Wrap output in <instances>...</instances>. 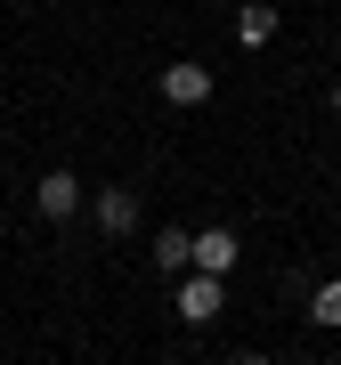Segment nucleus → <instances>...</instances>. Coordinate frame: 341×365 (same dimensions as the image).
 <instances>
[{"label":"nucleus","instance_id":"6e6552de","mask_svg":"<svg viewBox=\"0 0 341 365\" xmlns=\"http://www.w3.org/2000/svg\"><path fill=\"white\" fill-rule=\"evenodd\" d=\"M309 317H317L325 333H341V276H325V284L309 292Z\"/></svg>","mask_w":341,"mask_h":365},{"label":"nucleus","instance_id":"f257e3e1","mask_svg":"<svg viewBox=\"0 0 341 365\" xmlns=\"http://www.w3.org/2000/svg\"><path fill=\"white\" fill-rule=\"evenodd\" d=\"M220 309H228V276H195V268H187L179 276V317H187V325H211Z\"/></svg>","mask_w":341,"mask_h":365},{"label":"nucleus","instance_id":"7ed1b4c3","mask_svg":"<svg viewBox=\"0 0 341 365\" xmlns=\"http://www.w3.org/2000/svg\"><path fill=\"white\" fill-rule=\"evenodd\" d=\"M33 203H41V220H73V211H81V179H73V170H41Z\"/></svg>","mask_w":341,"mask_h":365},{"label":"nucleus","instance_id":"1a4fd4ad","mask_svg":"<svg viewBox=\"0 0 341 365\" xmlns=\"http://www.w3.org/2000/svg\"><path fill=\"white\" fill-rule=\"evenodd\" d=\"M333 114H341V81H333Z\"/></svg>","mask_w":341,"mask_h":365},{"label":"nucleus","instance_id":"39448f33","mask_svg":"<svg viewBox=\"0 0 341 365\" xmlns=\"http://www.w3.org/2000/svg\"><path fill=\"white\" fill-rule=\"evenodd\" d=\"M195 276H236V227H203L195 235Z\"/></svg>","mask_w":341,"mask_h":365},{"label":"nucleus","instance_id":"f03ea898","mask_svg":"<svg viewBox=\"0 0 341 365\" xmlns=\"http://www.w3.org/2000/svg\"><path fill=\"white\" fill-rule=\"evenodd\" d=\"M163 98L170 106H203L211 98V66H203V57H170V66H163Z\"/></svg>","mask_w":341,"mask_h":365},{"label":"nucleus","instance_id":"9d476101","mask_svg":"<svg viewBox=\"0 0 341 365\" xmlns=\"http://www.w3.org/2000/svg\"><path fill=\"white\" fill-rule=\"evenodd\" d=\"M236 365H268V357H236Z\"/></svg>","mask_w":341,"mask_h":365},{"label":"nucleus","instance_id":"0eeeda50","mask_svg":"<svg viewBox=\"0 0 341 365\" xmlns=\"http://www.w3.org/2000/svg\"><path fill=\"white\" fill-rule=\"evenodd\" d=\"M236 41H244V49H268V41H276V9H268V0H244V9H236Z\"/></svg>","mask_w":341,"mask_h":365},{"label":"nucleus","instance_id":"423d86ee","mask_svg":"<svg viewBox=\"0 0 341 365\" xmlns=\"http://www.w3.org/2000/svg\"><path fill=\"white\" fill-rule=\"evenodd\" d=\"M155 268L179 284V276L195 268V235H187V227H163V235H155Z\"/></svg>","mask_w":341,"mask_h":365},{"label":"nucleus","instance_id":"20e7f679","mask_svg":"<svg viewBox=\"0 0 341 365\" xmlns=\"http://www.w3.org/2000/svg\"><path fill=\"white\" fill-rule=\"evenodd\" d=\"M90 220L106 235H131L138 227V195H131V187H98V195H90Z\"/></svg>","mask_w":341,"mask_h":365}]
</instances>
